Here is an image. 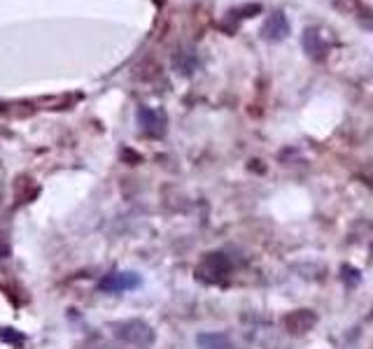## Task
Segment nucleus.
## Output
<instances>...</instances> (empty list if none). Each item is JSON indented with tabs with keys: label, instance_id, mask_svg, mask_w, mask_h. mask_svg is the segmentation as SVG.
Returning <instances> with one entry per match:
<instances>
[{
	"label": "nucleus",
	"instance_id": "f257e3e1",
	"mask_svg": "<svg viewBox=\"0 0 373 349\" xmlns=\"http://www.w3.org/2000/svg\"><path fill=\"white\" fill-rule=\"evenodd\" d=\"M114 335L126 342L131 347L138 349H148L154 342V330H152L150 324L140 321V319H131V321H119L114 324Z\"/></svg>",
	"mask_w": 373,
	"mask_h": 349
},
{
	"label": "nucleus",
	"instance_id": "f03ea898",
	"mask_svg": "<svg viewBox=\"0 0 373 349\" xmlns=\"http://www.w3.org/2000/svg\"><path fill=\"white\" fill-rule=\"evenodd\" d=\"M229 273H231V261H229V256L222 252L205 254V259L201 261V266L196 268V277L203 282H212V284L226 279Z\"/></svg>",
	"mask_w": 373,
	"mask_h": 349
},
{
	"label": "nucleus",
	"instance_id": "7ed1b4c3",
	"mask_svg": "<svg viewBox=\"0 0 373 349\" xmlns=\"http://www.w3.org/2000/svg\"><path fill=\"white\" fill-rule=\"evenodd\" d=\"M140 286V277L136 273H108L105 277L99 282V289L105 293H121L131 291Z\"/></svg>",
	"mask_w": 373,
	"mask_h": 349
},
{
	"label": "nucleus",
	"instance_id": "20e7f679",
	"mask_svg": "<svg viewBox=\"0 0 373 349\" xmlns=\"http://www.w3.org/2000/svg\"><path fill=\"white\" fill-rule=\"evenodd\" d=\"M287 35H290V19L285 17V12H273L261 26V38L266 42H283Z\"/></svg>",
	"mask_w": 373,
	"mask_h": 349
},
{
	"label": "nucleus",
	"instance_id": "39448f33",
	"mask_svg": "<svg viewBox=\"0 0 373 349\" xmlns=\"http://www.w3.org/2000/svg\"><path fill=\"white\" fill-rule=\"evenodd\" d=\"M138 124L143 128L148 136H163L166 131V114L161 109H154V107H140L138 109Z\"/></svg>",
	"mask_w": 373,
	"mask_h": 349
},
{
	"label": "nucleus",
	"instance_id": "423d86ee",
	"mask_svg": "<svg viewBox=\"0 0 373 349\" xmlns=\"http://www.w3.org/2000/svg\"><path fill=\"white\" fill-rule=\"evenodd\" d=\"M303 47L308 52V56L324 59V54L329 52V38L322 28H305L303 33Z\"/></svg>",
	"mask_w": 373,
	"mask_h": 349
},
{
	"label": "nucleus",
	"instance_id": "0eeeda50",
	"mask_svg": "<svg viewBox=\"0 0 373 349\" xmlns=\"http://www.w3.org/2000/svg\"><path fill=\"white\" fill-rule=\"evenodd\" d=\"M315 321H317V317L310 310H296V312H292V315L285 319V326H287L290 333L301 335V333H305V330L313 328Z\"/></svg>",
	"mask_w": 373,
	"mask_h": 349
},
{
	"label": "nucleus",
	"instance_id": "6e6552de",
	"mask_svg": "<svg viewBox=\"0 0 373 349\" xmlns=\"http://www.w3.org/2000/svg\"><path fill=\"white\" fill-rule=\"evenodd\" d=\"M196 342L201 349H236L224 333H201Z\"/></svg>",
	"mask_w": 373,
	"mask_h": 349
},
{
	"label": "nucleus",
	"instance_id": "1a4fd4ad",
	"mask_svg": "<svg viewBox=\"0 0 373 349\" xmlns=\"http://www.w3.org/2000/svg\"><path fill=\"white\" fill-rule=\"evenodd\" d=\"M173 63H175L177 72H182V75H192V72L196 70V56L189 52H180L173 59Z\"/></svg>",
	"mask_w": 373,
	"mask_h": 349
},
{
	"label": "nucleus",
	"instance_id": "9d476101",
	"mask_svg": "<svg viewBox=\"0 0 373 349\" xmlns=\"http://www.w3.org/2000/svg\"><path fill=\"white\" fill-rule=\"evenodd\" d=\"M0 338L8 340V342H17V340H21V335H17V333H14V328H3Z\"/></svg>",
	"mask_w": 373,
	"mask_h": 349
}]
</instances>
